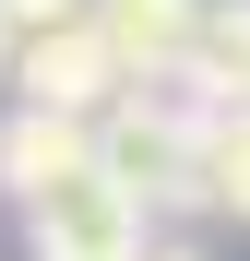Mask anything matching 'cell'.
<instances>
[{"instance_id": "obj_8", "label": "cell", "mask_w": 250, "mask_h": 261, "mask_svg": "<svg viewBox=\"0 0 250 261\" xmlns=\"http://www.w3.org/2000/svg\"><path fill=\"white\" fill-rule=\"evenodd\" d=\"M12 12V36L36 48V36H72V24H96V0H0Z\"/></svg>"}, {"instance_id": "obj_7", "label": "cell", "mask_w": 250, "mask_h": 261, "mask_svg": "<svg viewBox=\"0 0 250 261\" xmlns=\"http://www.w3.org/2000/svg\"><path fill=\"white\" fill-rule=\"evenodd\" d=\"M202 190H215V214H238L250 226V107L215 119V154H202Z\"/></svg>"}, {"instance_id": "obj_6", "label": "cell", "mask_w": 250, "mask_h": 261, "mask_svg": "<svg viewBox=\"0 0 250 261\" xmlns=\"http://www.w3.org/2000/svg\"><path fill=\"white\" fill-rule=\"evenodd\" d=\"M191 95L215 107V119H238L250 107V0H215V12H202V48H191Z\"/></svg>"}, {"instance_id": "obj_9", "label": "cell", "mask_w": 250, "mask_h": 261, "mask_svg": "<svg viewBox=\"0 0 250 261\" xmlns=\"http://www.w3.org/2000/svg\"><path fill=\"white\" fill-rule=\"evenodd\" d=\"M12 60H24V36H12V12H0V83H12Z\"/></svg>"}, {"instance_id": "obj_2", "label": "cell", "mask_w": 250, "mask_h": 261, "mask_svg": "<svg viewBox=\"0 0 250 261\" xmlns=\"http://www.w3.org/2000/svg\"><path fill=\"white\" fill-rule=\"evenodd\" d=\"M143 226H155V214L119 190V178H107V154H96L83 178H60L48 202L24 214V261H143V249H155Z\"/></svg>"}, {"instance_id": "obj_3", "label": "cell", "mask_w": 250, "mask_h": 261, "mask_svg": "<svg viewBox=\"0 0 250 261\" xmlns=\"http://www.w3.org/2000/svg\"><path fill=\"white\" fill-rule=\"evenodd\" d=\"M119 95H131V71L107 60V36H96V24H72V36H36V48L12 60V107H48V119H83V130H96Z\"/></svg>"}, {"instance_id": "obj_5", "label": "cell", "mask_w": 250, "mask_h": 261, "mask_svg": "<svg viewBox=\"0 0 250 261\" xmlns=\"http://www.w3.org/2000/svg\"><path fill=\"white\" fill-rule=\"evenodd\" d=\"M83 166H96V130L83 119H48V107H12L0 119V202L12 214H36L60 178H83Z\"/></svg>"}, {"instance_id": "obj_1", "label": "cell", "mask_w": 250, "mask_h": 261, "mask_svg": "<svg viewBox=\"0 0 250 261\" xmlns=\"http://www.w3.org/2000/svg\"><path fill=\"white\" fill-rule=\"evenodd\" d=\"M96 154H107V178L131 190L143 214H215V190H202L215 107H202L191 83H131V95L96 119Z\"/></svg>"}, {"instance_id": "obj_4", "label": "cell", "mask_w": 250, "mask_h": 261, "mask_svg": "<svg viewBox=\"0 0 250 261\" xmlns=\"http://www.w3.org/2000/svg\"><path fill=\"white\" fill-rule=\"evenodd\" d=\"M202 12L215 0H96V36H107V60L131 83H179L191 48H202Z\"/></svg>"}, {"instance_id": "obj_10", "label": "cell", "mask_w": 250, "mask_h": 261, "mask_svg": "<svg viewBox=\"0 0 250 261\" xmlns=\"http://www.w3.org/2000/svg\"><path fill=\"white\" fill-rule=\"evenodd\" d=\"M143 261H202V249H179V238H155V249H143Z\"/></svg>"}]
</instances>
